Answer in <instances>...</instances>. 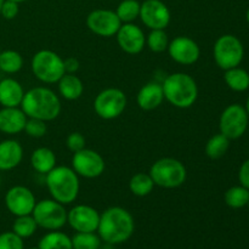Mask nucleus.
Returning <instances> with one entry per match:
<instances>
[{
	"label": "nucleus",
	"instance_id": "nucleus-1",
	"mask_svg": "<svg viewBox=\"0 0 249 249\" xmlns=\"http://www.w3.org/2000/svg\"><path fill=\"white\" fill-rule=\"evenodd\" d=\"M135 221L130 212L122 207H109L100 214L97 235L102 242L116 246L126 242L133 236Z\"/></svg>",
	"mask_w": 249,
	"mask_h": 249
},
{
	"label": "nucleus",
	"instance_id": "nucleus-2",
	"mask_svg": "<svg viewBox=\"0 0 249 249\" xmlns=\"http://www.w3.org/2000/svg\"><path fill=\"white\" fill-rule=\"evenodd\" d=\"M21 109L28 118H36L48 123L60 116V97L46 87L33 88L24 92Z\"/></svg>",
	"mask_w": 249,
	"mask_h": 249
},
{
	"label": "nucleus",
	"instance_id": "nucleus-3",
	"mask_svg": "<svg viewBox=\"0 0 249 249\" xmlns=\"http://www.w3.org/2000/svg\"><path fill=\"white\" fill-rule=\"evenodd\" d=\"M164 100L177 108H190L198 97V87L187 73L175 72L168 75L162 84Z\"/></svg>",
	"mask_w": 249,
	"mask_h": 249
},
{
	"label": "nucleus",
	"instance_id": "nucleus-4",
	"mask_svg": "<svg viewBox=\"0 0 249 249\" xmlns=\"http://www.w3.org/2000/svg\"><path fill=\"white\" fill-rule=\"evenodd\" d=\"M45 182L51 198L65 206L73 203L78 198L80 190L79 177L72 168L56 165L46 174Z\"/></svg>",
	"mask_w": 249,
	"mask_h": 249
},
{
	"label": "nucleus",
	"instance_id": "nucleus-5",
	"mask_svg": "<svg viewBox=\"0 0 249 249\" xmlns=\"http://www.w3.org/2000/svg\"><path fill=\"white\" fill-rule=\"evenodd\" d=\"M148 174L151 175L156 186L163 189H177L184 185L187 179V170L184 163L172 157L156 160L151 165Z\"/></svg>",
	"mask_w": 249,
	"mask_h": 249
},
{
	"label": "nucleus",
	"instance_id": "nucleus-6",
	"mask_svg": "<svg viewBox=\"0 0 249 249\" xmlns=\"http://www.w3.org/2000/svg\"><path fill=\"white\" fill-rule=\"evenodd\" d=\"M31 67L34 77L45 84H55L66 73L63 58L53 50H40L34 53Z\"/></svg>",
	"mask_w": 249,
	"mask_h": 249
},
{
	"label": "nucleus",
	"instance_id": "nucleus-7",
	"mask_svg": "<svg viewBox=\"0 0 249 249\" xmlns=\"http://www.w3.org/2000/svg\"><path fill=\"white\" fill-rule=\"evenodd\" d=\"M213 56L216 66L226 71L240 66L245 56V49L237 36L224 34L219 36L214 44Z\"/></svg>",
	"mask_w": 249,
	"mask_h": 249
},
{
	"label": "nucleus",
	"instance_id": "nucleus-8",
	"mask_svg": "<svg viewBox=\"0 0 249 249\" xmlns=\"http://www.w3.org/2000/svg\"><path fill=\"white\" fill-rule=\"evenodd\" d=\"M32 215L36 221L38 228L49 231L60 230L67 223V211L65 204L53 198L36 202Z\"/></svg>",
	"mask_w": 249,
	"mask_h": 249
},
{
	"label": "nucleus",
	"instance_id": "nucleus-9",
	"mask_svg": "<svg viewBox=\"0 0 249 249\" xmlns=\"http://www.w3.org/2000/svg\"><path fill=\"white\" fill-rule=\"evenodd\" d=\"M128 99L123 90L107 88L96 95L94 100V111L105 121L116 119L126 108Z\"/></svg>",
	"mask_w": 249,
	"mask_h": 249
},
{
	"label": "nucleus",
	"instance_id": "nucleus-10",
	"mask_svg": "<svg viewBox=\"0 0 249 249\" xmlns=\"http://www.w3.org/2000/svg\"><path fill=\"white\" fill-rule=\"evenodd\" d=\"M249 117L245 107L240 104H232L226 107L219 119L220 133L230 140L240 139L248 128Z\"/></svg>",
	"mask_w": 249,
	"mask_h": 249
},
{
	"label": "nucleus",
	"instance_id": "nucleus-11",
	"mask_svg": "<svg viewBox=\"0 0 249 249\" xmlns=\"http://www.w3.org/2000/svg\"><path fill=\"white\" fill-rule=\"evenodd\" d=\"M72 169L77 173L78 177L95 179L104 174L106 163L99 152L85 147L73 153Z\"/></svg>",
	"mask_w": 249,
	"mask_h": 249
},
{
	"label": "nucleus",
	"instance_id": "nucleus-12",
	"mask_svg": "<svg viewBox=\"0 0 249 249\" xmlns=\"http://www.w3.org/2000/svg\"><path fill=\"white\" fill-rule=\"evenodd\" d=\"M87 26L96 36L111 38L116 36L122 22L113 10L96 9L88 15Z\"/></svg>",
	"mask_w": 249,
	"mask_h": 249
},
{
	"label": "nucleus",
	"instance_id": "nucleus-13",
	"mask_svg": "<svg viewBox=\"0 0 249 249\" xmlns=\"http://www.w3.org/2000/svg\"><path fill=\"white\" fill-rule=\"evenodd\" d=\"M36 199L31 189L16 185L7 190L5 195V206L15 216L29 215L36 207Z\"/></svg>",
	"mask_w": 249,
	"mask_h": 249
},
{
	"label": "nucleus",
	"instance_id": "nucleus-14",
	"mask_svg": "<svg viewBox=\"0 0 249 249\" xmlns=\"http://www.w3.org/2000/svg\"><path fill=\"white\" fill-rule=\"evenodd\" d=\"M140 19L148 29H165L170 23L172 14L162 0H145L141 4Z\"/></svg>",
	"mask_w": 249,
	"mask_h": 249
},
{
	"label": "nucleus",
	"instance_id": "nucleus-15",
	"mask_svg": "<svg viewBox=\"0 0 249 249\" xmlns=\"http://www.w3.org/2000/svg\"><path fill=\"white\" fill-rule=\"evenodd\" d=\"M167 51L173 61L182 66L194 65L201 56V48L198 44L186 36H179L169 41Z\"/></svg>",
	"mask_w": 249,
	"mask_h": 249
},
{
	"label": "nucleus",
	"instance_id": "nucleus-16",
	"mask_svg": "<svg viewBox=\"0 0 249 249\" xmlns=\"http://www.w3.org/2000/svg\"><path fill=\"white\" fill-rule=\"evenodd\" d=\"M67 223L75 232H96L100 213L94 207L78 204L67 212Z\"/></svg>",
	"mask_w": 249,
	"mask_h": 249
},
{
	"label": "nucleus",
	"instance_id": "nucleus-17",
	"mask_svg": "<svg viewBox=\"0 0 249 249\" xmlns=\"http://www.w3.org/2000/svg\"><path fill=\"white\" fill-rule=\"evenodd\" d=\"M116 38L119 48L129 55H138L146 46L145 33L134 23H122Z\"/></svg>",
	"mask_w": 249,
	"mask_h": 249
},
{
	"label": "nucleus",
	"instance_id": "nucleus-18",
	"mask_svg": "<svg viewBox=\"0 0 249 249\" xmlns=\"http://www.w3.org/2000/svg\"><path fill=\"white\" fill-rule=\"evenodd\" d=\"M28 117L19 107H2L0 109V131L6 135H16L24 130Z\"/></svg>",
	"mask_w": 249,
	"mask_h": 249
},
{
	"label": "nucleus",
	"instance_id": "nucleus-19",
	"mask_svg": "<svg viewBox=\"0 0 249 249\" xmlns=\"http://www.w3.org/2000/svg\"><path fill=\"white\" fill-rule=\"evenodd\" d=\"M23 160V147L14 139L0 142V172H9L21 164Z\"/></svg>",
	"mask_w": 249,
	"mask_h": 249
},
{
	"label": "nucleus",
	"instance_id": "nucleus-20",
	"mask_svg": "<svg viewBox=\"0 0 249 249\" xmlns=\"http://www.w3.org/2000/svg\"><path fill=\"white\" fill-rule=\"evenodd\" d=\"M163 101H164V94H163L162 84L155 82L143 85L136 95L138 106L143 111H153L158 108Z\"/></svg>",
	"mask_w": 249,
	"mask_h": 249
},
{
	"label": "nucleus",
	"instance_id": "nucleus-21",
	"mask_svg": "<svg viewBox=\"0 0 249 249\" xmlns=\"http://www.w3.org/2000/svg\"><path fill=\"white\" fill-rule=\"evenodd\" d=\"M21 83L14 78H4L0 80V105L2 107H19L24 96Z\"/></svg>",
	"mask_w": 249,
	"mask_h": 249
},
{
	"label": "nucleus",
	"instance_id": "nucleus-22",
	"mask_svg": "<svg viewBox=\"0 0 249 249\" xmlns=\"http://www.w3.org/2000/svg\"><path fill=\"white\" fill-rule=\"evenodd\" d=\"M57 87L61 96L68 101L78 100L84 92V84L74 73H65L57 82Z\"/></svg>",
	"mask_w": 249,
	"mask_h": 249
},
{
	"label": "nucleus",
	"instance_id": "nucleus-23",
	"mask_svg": "<svg viewBox=\"0 0 249 249\" xmlns=\"http://www.w3.org/2000/svg\"><path fill=\"white\" fill-rule=\"evenodd\" d=\"M56 155L48 147H39L31 156V165L36 173L48 174L56 167Z\"/></svg>",
	"mask_w": 249,
	"mask_h": 249
},
{
	"label": "nucleus",
	"instance_id": "nucleus-24",
	"mask_svg": "<svg viewBox=\"0 0 249 249\" xmlns=\"http://www.w3.org/2000/svg\"><path fill=\"white\" fill-rule=\"evenodd\" d=\"M224 80L231 90L237 92L246 91L249 88V73L240 67H233L225 71Z\"/></svg>",
	"mask_w": 249,
	"mask_h": 249
},
{
	"label": "nucleus",
	"instance_id": "nucleus-25",
	"mask_svg": "<svg viewBox=\"0 0 249 249\" xmlns=\"http://www.w3.org/2000/svg\"><path fill=\"white\" fill-rule=\"evenodd\" d=\"M39 249H73L70 236L61 231H50L40 238L38 243Z\"/></svg>",
	"mask_w": 249,
	"mask_h": 249
},
{
	"label": "nucleus",
	"instance_id": "nucleus-26",
	"mask_svg": "<svg viewBox=\"0 0 249 249\" xmlns=\"http://www.w3.org/2000/svg\"><path fill=\"white\" fill-rule=\"evenodd\" d=\"M155 186V182L148 173H136L129 180V190L134 196L138 197L148 196Z\"/></svg>",
	"mask_w": 249,
	"mask_h": 249
},
{
	"label": "nucleus",
	"instance_id": "nucleus-27",
	"mask_svg": "<svg viewBox=\"0 0 249 249\" xmlns=\"http://www.w3.org/2000/svg\"><path fill=\"white\" fill-rule=\"evenodd\" d=\"M23 67V57L15 50L0 51V71L6 74H15Z\"/></svg>",
	"mask_w": 249,
	"mask_h": 249
},
{
	"label": "nucleus",
	"instance_id": "nucleus-28",
	"mask_svg": "<svg viewBox=\"0 0 249 249\" xmlns=\"http://www.w3.org/2000/svg\"><path fill=\"white\" fill-rule=\"evenodd\" d=\"M230 147V139L226 138L221 133L212 136L206 143V155L211 160H219L228 152Z\"/></svg>",
	"mask_w": 249,
	"mask_h": 249
},
{
	"label": "nucleus",
	"instance_id": "nucleus-29",
	"mask_svg": "<svg viewBox=\"0 0 249 249\" xmlns=\"http://www.w3.org/2000/svg\"><path fill=\"white\" fill-rule=\"evenodd\" d=\"M140 9L141 4L138 0H123L117 6L116 14L122 23H134L140 16Z\"/></svg>",
	"mask_w": 249,
	"mask_h": 249
},
{
	"label": "nucleus",
	"instance_id": "nucleus-30",
	"mask_svg": "<svg viewBox=\"0 0 249 249\" xmlns=\"http://www.w3.org/2000/svg\"><path fill=\"white\" fill-rule=\"evenodd\" d=\"M225 203L230 208L240 209L246 207L249 203V190L243 187L242 185L240 186H232L225 192Z\"/></svg>",
	"mask_w": 249,
	"mask_h": 249
},
{
	"label": "nucleus",
	"instance_id": "nucleus-31",
	"mask_svg": "<svg viewBox=\"0 0 249 249\" xmlns=\"http://www.w3.org/2000/svg\"><path fill=\"white\" fill-rule=\"evenodd\" d=\"M38 225L36 221L34 220L33 215H22L16 216L14 224H12V232L16 233L17 236L24 240V238H29L36 233Z\"/></svg>",
	"mask_w": 249,
	"mask_h": 249
},
{
	"label": "nucleus",
	"instance_id": "nucleus-32",
	"mask_svg": "<svg viewBox=\"0 0 249 249\" xmlns=\"http://www.w3.org/2000/svg\"><path fill=\"white\" fill-rule=\"evenodd\" d=\"M73 249H100L102 240L95 232H75L72 238Z\"/></svg>",
	"mask_w": 249,
	"mask_h": 249
},
{
	"label": "nucleus",
	"instance_id": "nucleus-33",
	"mask_svg": "<svg viewBox=\"0 0 249 249\" xmlns=\"http://www.w3.org/2000/svg\"><path fill=\"white\" fill-rule=\"evenodd\" d=\"M169 38L165 33L164 29H152L146 36V45L153 53H163L167 51L168 45H169Z\"/></svg>",
	"mask_w": 249,
	"mask_h": 249
},
{
	"label": "nucleus",
	"instance_id": "nucleus-34",
	"mask_svg": "<svg viewBox=\"0 0 249 249\" xmlns=\"http://www.w3.org/2000/svg\"><path fill=\"white\" fill-rule=\"evenodd\" d=\"M23 131L31 138L40 139L45 136L46 131H48V125H46V122L40 121V119L27 118Z\"/></svg>",
	"mask_w": 249,
	"mask_h": 249
},
{
	"label": "nucleus",
	"instance_id": "nucleus-35",
	"mask_svg": "<svg viewBox=\"0 0 249 249\" xmlns=\"http://www.w3.org/2000/svg\"><path fill=\"white\" fill-rule=\"evenodd\" d=\"M0 249H24L23 240L12 231L0 233Z\"/></svg>",
	"mask_w": 249,
	"mask_h": 249
},
{
	"label": "nucleus",
	"instance_id": "nucleus-36",
	"mask_svg": "<svg viewBox=\"0 0 249 249\" xmlns=\"http://www.w3.org/2000/svg\"><path fill=\"white\" fill-rule=\"evenodd\" d=\"M66 145H67L68 150L71 152L75 153L78 151L85 148V138L83 134L74 131V133H71L67 136V140H66Z\"/></svg>",
	"mask_w": 249,
	"mask_h": 249
},
{
	"label": "nucleus",
	"instance_id": "nucleus-37",
	"mask_svg": "<svg viewBox=\"0 0 249 249\" xmlns=\"http://www.w3.org/2000/svg\"><path fill=\"white\" fill-rule=\"evenodd\" d=\"M18 11L19 7L17 2L12 1V0H4L1 9H0V15L5 19H14L18 15Z\"/></svg>",
	"mask_w": 249,
	"mask_h": 249
},
{
	"label": "nucleus",
	"instance_id": "nucleus-38",
	"mask_svg": "<svg viewBox=\"0 0 249 249\" xmlns=\"http://www.w3.org/2000/svg\"><path fill=\"white\" fill-rule=\"evenodd\" d=\"M238 180L243 187L249 190V160H246L242 163L238 170Z\"/></svg>",
	"mask_w": 249,
	"mask_h": 249
},
{
	"label": "nucleus",
	"instance_id": "nucleus-39",
	"mask_svg": "<svg viewBox=\"0 0 249 249\" xmlns=\"http://www.w3.org/2000/svg\"><path fill=\"white\" fill-rule=\"evenodd\" d=\"M63 65H65V71L66 73H75L79 70V61L75 57H67L63 60Z\"/></svg>",
	"mask_w": 249,
	"mask_h": 249
},
{
	"label": "nucleus",
	"instance_id": "nucleus-40",
	"mask_svg": "<svg viewBox=\"0 0 249 249\" xmlns=\"http://www.w3.org/2000/svg\"><path fill=\"white\" fill-rule=\"evenodd\" d=\"M100 249H113V246L108 245V243H105V246H101Z\"/></svg>",
	"mask_w": 249,
	"mask_h": 249
},
{
	"label": "nucleus",
	"instance_id": "nucleus-41",
	"mask_svg": "<svg viewBox=\"0 0 249 249\" xmlns=\"http://www.w3.org/2000/svg\"><path fill=\"white\" fill-rule=\"evenodd\" d=\"M246 111H247V114H248V117H249V96H248V99H247V102H246Z\"/></svg>",
	"mask_w": 249,
	"mask_h": 249
},
{
	"label": "nucleus",
	"instance_id": "nucleus-42",
	"mask_svg": "<svg viewBox=\"0 0 249 249\" xmlns=\"http://www.w3.org/2000/svg\"><path fill=\"white\" fill-rule=\"evenodd\" d=\"M12 1H15V2H17V4H19V2H24V1H27V0H12Z\"/></svg>",
	"mask_w": 249,
	"mask_h": 249
},
{
	"label": "nucleus",
	"instance_id": "nucleus-43",
	"mask_svg": "<svg viewBox=\"0 0 249 249\" xmlns=\"http://www.w3.org/2000/svg\"><path fill=\"white\" fill-rule=\"evenodd\" d=\"M246 18H247V22L249 23V9L247 10V14H246Z\"/></svg>",
	"mask_w": 249,
	"mask_h": 249
},
{
	"label": "nucleus",
	"instance_id": "nucleus-44",
	"mask_svg": "<svg viewBox=\"0 0 249 249\" xmlns=\"http://www.w3.org/2000/svg\"><path fill=\"white\" fill-rule=\"evenodd\" d=\"M2 2H4V0H0V9H1V5H2Z\"/></svg>",
	"mask_w": 249,
	"mask_h": 249
},
{
	"label": "nucleus",
	"instance_id": "nucleus-45",
	"mask_svg": "<svg viewBox=\"0 0 249 249\" xmlns=\"http://www.w3.org/2000/svg\"><path fill=\"white\" fill-rule=\"evenodd\" d=\"M31 249H39L38 247H34V248H31Z\"/></svg>",
	"mask_w": 249,
	"mask_h": 249
},
{
	"label": "nucleus",
	"instance_id": "nucleus-46",
	"mask_svg": "<svg viewBox=\"0 0 249 249\" xmlns=\"http://www.w3.org/2000/svg\"><path fill=\"white\" fill-rule=\"evenodd\" d=\"M0 182H1V179H0Z\"/></svg>",
	"mask_w": 249,
	"mask_h": 249
}]
</instances>
